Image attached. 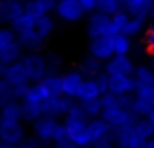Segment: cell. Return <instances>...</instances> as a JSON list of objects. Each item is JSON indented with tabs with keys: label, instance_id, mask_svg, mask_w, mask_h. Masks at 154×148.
Listing matches in <instances>:
<instances>
[{
	"label": "cell",
	"instance_id": "1",
	"mask_svg": "<svg viewBox=\"0 0 154 148\" xmlns=\"http://www.w3.org/2000/svg\"><path fill=\"white\" fill-rule=\"evenodd\" d=\"M154 137V129L148 119H135L131 125L113 131V140L117 148H144Z\"/></svg>",
	"mask_w": 154,
	"mask_h": 148
},
{
	"label": "cell",
	"instance_id": "2",
	"mask_svg": "<svg viewBox=\"0 0 154 148\" xmlns=\"http://www.w3.org/2000/svg\"><path fill=\"white\" fill-rule=\"evenodd\" d=\"M88 121H90V117L84 113V109L80 107L78 101L74 103V107H72V109L68 111V115L63 119L68 138L78 148H90L92 146V140H90V137H88Z\"/></svg>",
	"mask_w": 154,
	"mask_h": 148
},
{
	"label": "cell",
	"instance_id": "3",
	"mask_svg": "<svg viewBox=\"0 0 154 148\" xmlns=\"http://www.w3.org/2000/svg\"><path fill=\"white\" fill-rule=\"evenodd\" d=\"M31 134L39 140L41 146H53L55 142L68 138L64 123L60 119L49 117V115H43L35 123H31Z\"/></svg>",
	"mask_w": 154,
	"mask_h": 148
},
{
	"label": "cell",
	"instance_id": "4",
	"mask_svg": "<svg viewBox=\"0 0 154 148\" xmlns=\"http://www.w3.org/2000/svg\"><path fill=\"white\" fill-rule=\"evenodd\" d=\"M22 62L26 66L29 84H35L39 80H43L45 76H49V65H47V57L41 55L39 51H29L22 57Z\"/></svg>",
	"mask_w": 154,
	"mask_h": 148
},
{
	"label": "cell",
	"instance_id": "5",
	"mask_svg": "<svg viewBox=\"0 0 154 148\" xmlns=\"http://www.w3.org/2000/svg\"><path fill=\"white\" fill-rule=\"evenodd\" d=\"M137 65L127 55H113L107 62H103V74L107 78H125V76H135Z\"/></svg>",
	"mask_w": 154,
	"mask_h": 148
},
{
	"label": "cell",
	"instance_id": "6",
	"mask_svg": "<svg viewBox=\"0 0 154 148\" xmlns=\"http://www.w3.org/2000/svg\"><path fill=\"white\" fill-rule=\"evenodd\" d=\"M55 16L64 23H78L88 14L80 6V0H59L55 8Z\"/></svg>",
	"mask_w": 154,
	"mask_h": 148
},
{
	"label": "cell",
	"instance_id": "7",
	"mask_svg": "<svg viewBox=\"0 0 154 148\" xmlns=\"http://www.w3.org/2000/svg\"><path fill=\"white\" fill-rule=\"evenodd\" d=\"M86 33H88V39L113 37V33H111V18L102 14V12L90 14L88 16V23H86Z\"/></svg>",
	"mask_w": 154,
	"mask_h": 148
},
{
	"label": "cell",
	"instance_id": "8",
	"mask_svg": "<svg viewBox=\"0 0 154 148\" xmlns=\"http://www.w3.org/2000/svg\"><path fill=\"white\" fill-rule=\"evenodd\" d=\"M84 82H86L84 74L78 68H70L60 74V92H63V95H66L70 99H78Z\"/></svg>",
	"mask_w": 154,
	"mask_h": 148
},
{
	"label": "cell",
	"instance_id": "9",
	"mask_svg": "<svg viewBox=\"0 0 154 148\" xmlns=\"http://www.w3.org/2000/svg\"><path fill=\"white\" fill-rule=\"evenodd\" d=\"M102 119L113 131H117V129H123V127L131 125L137 117L133 115L131 109H125V107H119V105H111V107H105L103 109Z\"/></svg>",
	"mask_w": 154,
	"mask_h": 148
},
{
	"label": "cell",
	"instance_id": "10",
	"mask_svg": "<svg viewBox=\"0 0 154 148\" xmlns=\"http://www.w3.org/2000/svg\"><path fill=\"white\" fill-rule=\"evenodd\" d=\"M107 84L109 78L105 74H100L98 78H86L80 95L76 101H88V99H100L103 94H107Z\"/></svg>",
	"mask_w": 154,
	"mask_h": 148
},
{
	"label": "cell",
	"instance_id": "11",
	"mask_svg": "<svg viewBox=\"0 0 154 148\" xmlns=\"http://www.w3.org/2000/svg\"><path fill=\"white\" fill-rule=\"evenodd\" d=\"M27 137V129L23 121H0V140L18 146Z\"/></svg>",
	"mask_w": 154,
	"mask_h": 148
},
{
	"label": "cell",
	"instance_id": "12",
	"mask_svg": "<svg viewBox=\"0 0 154 148\" xmlns=\"http://www.w3.org/2000/svg\"><path fill=\"white\" fill-rule=\"evenodd\" d=\"M29 86H18V84H12L10 80H6L2 76L0 78V105H6V103H14V101H20L26 98Z\"/></svg>",
	"mask_w": 154,
	"mask_h": 148
},
{
	"label": "cell",
	"instance_id": "13",
	"mask_svg": "<svg viewBox=\"0 0 154 148\" xmlns=\"http://www.w3.org/2000/svg\"><path fill=\"white\" fill-rule=\"evenodd\" d=\"M88 55L102 62H107L113 57V39L111 37H98L88 41Z\"/></svg>",
	"mask_w": 154,
	"mask_h": 148
},
{
	"label": "cell",
	"instance_id": "14",
	"mask_svg": "<svg viewBox=\"0 0 154 148\" xmlns=\"http://www.w3.org/2000/svg\"><path fill=\"white\" fill-rule=\"evenodd\" d=\"M74 103H76V99H70V98H66V95H57V98H53L51 101L45 103V115L63 121L68 115V111L74 107Z\"/></svg>",
	"mask_w": 154,
	"mask_h": 148
},
{
	"label": "cell",
	"instance_id": "15",
	"mask_svg": "<svg viewBox=\"0 0 154 148\" xmlns=\"http://www.w3.org/2000/svg\"><path fill=\"white\" fill-rule=\"evenodd\" d=\"M23 14V4L20 0H0V26H12Z\"/></svg>",
	"mask_w": 154,
	"mask_h": 148
},
{
	"label": "cell",
	"instance_id": "16",
	"mask_svg": "<svg viewBox=\"0 0 154 148\" xmlns=\"http://www.w3.org/2000/svg\"><path fill=\"white\" fill-rule=\"evenodd\" d=\"M137 90V82L133 76H125V78H109L107 92L113 95H133Z\"/></svg>",
	"mask_w": 154,
	"mask_h": 148
},
{
	"label": "cell",
	"instance_id": "17",
	"mask_svg": "<svg viewBox=\"0 0 154 148\" xmlns=\"http://www.w3.org/2000/svg\"><path fill=\"white\" fill-rule=\"evenodd\" d=\"M125 12L131 18H144L148 20L154 10V0H127L125 2Z\"/></svg>",
	"mask_w": 154,
	"mask_h": 148
},
{
	"label": "cell",
	"instance_id": "18",
	"mask_svg": "<svg viewBox=\"0 0 154 148\" xmlns=\"http://www.w3.org/2000/svg\"><path fill=\"white\" fill-rule=\"evenodd\" d=\"M113 134V129L103 121L102 117H96V119H90L88 121V137H90L92 144L100 138H105V137H111Z\"/></svg>",
	"mask_w": 154,
	"mask_h": 148
},
{
	"label": "cell",
	"instance_id": "19",
	"mask_svg": "<svg viewBox=\"0 0 154 148\" xmlns=\"http://www.w3.org/2000/svg\"><path fill=\"white\" fill-rule=\"evenodd\" d=\"M35 29H37V35L41 37V41H45V43L49 41L57 29V22L53 18V14H45V16L35 18Z\"/></svg>",
	"mask_w": 154,
	"mask_h": 148
},
{
	"label": "cell",
	"instance_id": "20",
	"mask_svg": "<svg viewBox=\"0 0 154 148\" xmlns=\"http://www.w3.org/2000/svg\"><path fill=\"white\" fill-rule=\"evenodd\" d=\"M78 70L84 74V78H98L100 74H103V62L94 59V57H90V55H86L80 61Z\"/></svg>",
	"mask_w": 154,
	"mask_h": 148
},
{
	"label": "cell",
	"instance_id": "21",
	"mask_svg": "<svg viewBox=\"0 0 154 148\" xmlns=\"http://www.w3.org/2000/svg\"><path fill=\"white\" fill-rule=\"evenodd\" d=\"M26 55V51H23V47L20 45V41H16V43H12L10 47H8L6 51H2L0 53V65L6 68V66H10V65H14V62H18L20 59Z\"/></svg>",
	"mask_w": 154,
	"mask_h": 148
},
{
	"label": "cell",
	"instance_id": "22",
	"mask_svg": "<svg viewBox=\"0 0 154 148\" xmlns=\"http://www.w3.org/2000/svg\"><path fill=\"white\" fill-rule=\"evenodd\" d=\"M135 82L137 86H148L154 88V66L152 65H139L135 70Z\"/></svg>",
	"mask_w": 154,
	"mask_h": 148
},
{
	"label": "cell",
	"instance_id": "23",
	"mask_svg": "<svg viewBox=\"0 0 154 148\" xmlns=\"http://www.w3.org/2000/svg\"><path fill=\"white\" fill-rule=\"evenodd\" d=\"M0 121H23V107L20 101L6 103L0 109Z\"/></svg>",
	"mask_w": 154,
	"mask_h": 148
},
{
	"label": "cell",
	"instance_id": "24",
	"mask_svg": "<svg viewBox=\"0 0 154 148\" xmlns=\"http://www.w3.org/2000/svg\"><path fill=\"white\" fill-rule=\"evenodd\" d=\"M111 39H113V53L115 55H127L129 57V53L133 51V39L123 35V33L113 35Z\"/></svg>",
	"mask_w": 154,
	"mask_h": 148
},
{
	"label": "cell",
	"instance_id": "25",
	"mask_svg": "<svg viewBox=\"0 0 154 148\" xmlns=\"http://www.w3.org/2000/svg\"><path fill=\"white\" fill-rule=\"evenodd\" d=\"M143 31H146V20L144 18H131L129 23H127V27L123 29V35L135 39V37H139Z\"/></svg>",
	"mask_w": 154,
	"mask_h": 148
},
{
	"label": "cell",
	"instance_id": "26",
	"mask_svg": "<svg viewBox=\"0 0 154 148\" xmlns=\"http://www.w3.org/2000/svg\"><path fill=\"white\" fill-rule=\"evenodd\" d=\"M78 103H80V107L84 109V113H86L90 119L102 117V113H103L102 98H100V99H88V101H78Z\"/></svg>",
	"mask_w": 154,
	"mask_h": 148
},
{
	"label": "cell",
	"instance_id": "27",
	"mask_svg": "<svg viewBox=\"0 0 154 148\" xmlns=\"http://www.w3.org/2000/svg\"><path fill=\"white\" fill-rule=\"evenodd\" d=\"M123 8H125L123 0H100L98 12H102V14H105V16H109V18H111V16L123 12Z\"/></svg>",
	"mask_w": 154,
	"mask_h": 148
},
{
	"label": "cell",
	"instance_id": "28",
	"mask_svg": "<svg viewBox=\"0 0 154 148\" xmlns=\"http://www.w3.org/2000/svg\"><path fill=\"white\" fill-rule=\"evenodd\" d=\"M135 95V94H133ZM133 115H135L137 119H148V115L152 113V103L150 101H144V99H137L133 101V107H131Z\"/></svg>",
	"mask_w": 154,
	"mask_h": 148
},
{
	"label": "cell",
	"instance_id": "29",
	"mask_svg": "<svg viewBox=\"0 0 154 148\" xmlns=\"http://www.w3.org/2000/svg\"><path fill=\"white\" fill-rule=\"evenodd\" d=\"M129 20H131V16H129L125 10L119 12V14H115V16H111V33H113V35L123 33V29L127 27Z\"/></svg>",
	"mask_w": 154,
	"mask_h": 148
},
{
	"label": "cell",
	"instance_id": "30",
	"mask_svg": "<svg viewBox=\"0 0 154 148\" xmlns=\"http://www.w3.org/2000/svg\"><path fill=\"white\" fill-rule=\"evenodd\" d=\"M16 41H18V37H16V33L12 31V27L10 26H0V53L6 51L8 47Z\"/></svg>",
	"mask_w": 154,
	"mask_h": 148
},
{
	"label": "cell",
	"instance_id": "31",
	"mask_svg": "<svg viewBox=\"0 0 154 148\" xmlns=\"http://www.w3.org/2000/svg\"><path fill=\"white\" fill-rule=\"evenodd\" d=\"M47 57V65H49V74H63L60 68H63V59H60L59 53H49Z\"/></svg>",
	"mask_w": 154,
	"mask_h": 148
},
{
	"label": "cell",
	"instance_id": "32",
	"mask_svg": "<svg viewBox=\"0 0 154 148\" xmlns=\"http://www.w3.org/2000/svg\"><path fill=\"white\" fill-rule=\"evenodd\" d=\"M135 98H137V99H144V101H150V103H152L154 88H148V86H137V90H135Z\"/></svg>",
	"mask_w": 154,
	"mask_h": 148
},
{
	"label": "cell",
	"instance_id": "33",
	"mask_svg": "<svg viewBox=\"0 0 154 148\" xmlns=\"http://www.w3.org/2000/svg\"><path fill=\"white\" fill-rule=\"evenodd\" d=\"M143 41H144V49H146L150 55H154V26L152 27H146Z\"/></svg>",
	"mask_w": 154,
	"mask_h": 148
},
{
	"label": "cell",
	"instance_id": "34",
	"mask_svg": "<svg viewBox=\"0 0 154 148\" xmlns=\"http://www.w3.org/2000/svg\"><path fill=\"white\" fill-rule=\"evenodd\" d=\"M90 148H117V144H115V140H113V134H111V137H105V138L96 140Z\"/></svg>",
	"mask_w": 154,
	"mask_h": 148
},
{
	"label": "cell",
	"instance_id": "35",
	"mask_svg": "<svg viewBox=\"0 0 154 148\" xmlns=\"http://www.w3.org/2000/svg\"><path fill=\"white\" fill-rule=\"evenodd\" d=\"M80 6H82V8H84V12L90 16V14H94V12H98L100 0H80Z\"/></svg>",
	"mask_w": 154,
	"mask_h": 148
},
{
	"label": "cell",
	"instance_id": "36",
	"mask_svg": "<svg viewBox=\"0 0 154 148\" xmlns=\"http://www.w3.org/2000/svg\"><path fill=\"white\" fill-rule=\"evenodd\" d=\"M18 148H41V144H39V140L31 134V137H26L22 142L18 144Z\"/></svg>",
	"mask_w": 154,
	"mask_h": 148
},
{
	"label": "cell",
	"instance_id": "37",
	"mask_svg": "<svg viewBox=\"0 0 154 148\" xmlns=\"http://www.w3.org/2000/svg\"><path fill=\"white\" fill-rule=\"evenodd\" d=\"M51 148H78L74 144V142L70 140V138H64V140H59V142H55Z\"/></svg>",
	"mask_w": 154,
	"mask_h": 148
},
{
	"label": "cell",
	"instance_id": "38",
	"mask_svg": "<svg viewBox=\"0 0 154 148\" xmlns=\"http://www.w3.org/2000/svg\"><path fill=\"white\" fill-rule=\"evenodd\" d=\"M0 148H18V146L10 144V142H4V140H0Z\"/></svg>",
	"mask_w": 154,
	"mask_h": 148
},
{
	"label": "cell",
	"instance_id": "39",
	"mask_svg": "<svg viewBox=\"0 0 154 148\" xmlns=\"http://www.w3.org/2000/svg\"><path fill=\"white\" fill-rule=\"evenodd\" d=\"M144 148H154V137L150 138V140L146 142V144H144Z\"/></svg>",
	"mask_w": 154,
	"mask_h": 148
},
{
	"label": "cell",
	"instance_id": "40",
	"mask_svg": "<svg viewBox=\"0 0 154 148\" xmlns=\"http://www.w3.org/2000/svg\"><path fill=\"white\" fill-rule=\"evenodd\" d=\"M148 121H150V125H152V129H154V109H152V113L148 115Z\"/></svg>",
	"mask_w": 154,
	"mask_h": 148
},
{
	"label": "cell",
	"instance_id": "41",
	"mask_svg": "<svg viewBox=\"0 0 154 148\" xmlns=\"http://www.w3.org/2000/svg\"><path fill=\"white\" fill-rule=\"evenodd\" d=\"M2 76H4V66L0 65V78H2Z\"/></svg>",
	"mask_w": 154,
	"mask_h": 148
},
{
	"label": "cell",
	"instance_id": "42",
	"mask_svg": "<svg viewBox=\"0 0 154 148\" xmlns=\"http://www.w3.org/2000/svg\"><path fill=\"white\" fill-rule=\"evenodd\" d=\"M20 2H22V4H26V2H29V0H20Z\"/></svg>",
	"mask_w": 154,
	"mask_h": 148
},
{
	"label": "cell",
	"instance_id": "43",
	"mask_svg": "<svg viewBox=\"0 0 154 148\" xmlns=\"http://www.w3.org/2000/svg\"><path fill=\"white\" fill-rule=\"evenodd\" d=\"M150 20H154V10H152V14H150Z\"/></svg>",
	"mask_w": 154,
	"mask_h": 148
},
{
	"label": "cell",
	"instance_id": "44",
	"mask_svg": "<svg viewBox=\"0 0 154 148\" xmlns=\"http://www.w3.org/2000/svg\"><path fill=\"white\" fill-rule=\"evenodd\" d=\"M152 109H154V98H152Z\"/></svg>",
	"mask_w": 154,
	"mask_h": 148
},
{
	"label": "cell",
	"instance_id": "45",
	"mask_svg": "<svg viewBox=\"0 0 154 148\" xmlns=\"http://www.w3.org/2000/svg\"><path fill=\"white\" fill-rule=\"evenodd\" d=\"M41 148H51V146H41Z\"/></svg>",
	"mask_w": 154,
	"mask_h": 148
},
{
	"label": "cell",
	"instance_id": "46",
	"mask_svg": "<svg viewBox=\"0 0 154 148\" xmlns=\"http://www.w3.org/2000/svg\"><path fill=\"white\" fill-rule=\"evenodd\" d=\"M125 2H127V0H123V4H125Z\"/></svg>",
	"mask_w": 154,
	"mask_h": 148
}]
</instances>
